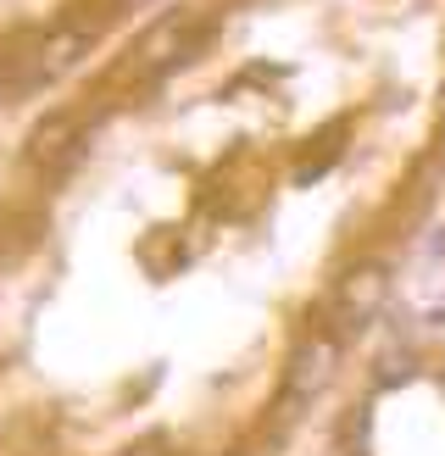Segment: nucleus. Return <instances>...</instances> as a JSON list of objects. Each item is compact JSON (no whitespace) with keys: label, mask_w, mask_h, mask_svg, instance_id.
I'll use <instances>...</instances> for the list:
<instances>
[{"label":"nucleus","mask_w":445,"mask_h":456,"mask_svg":"<svg viewBox=\"0 0 445 456\" xmlns=\"http://www.w3.org/2000/svg\"><path fill=\"white\" fill-rule=\"evenodd\" d=\"M378 301H384V267H362V273H351V279L340 284V317L345 323L373 317Z\"/></svg>","instance_id":"1"},{"label":"nucleus","mask_w":445,"mask_h":456,"mask_svg":"<svg viewBox=\"0 0 445 456\" xmlns=\"http://www.w3.org/2000/svg\"><path fill=\"white\" fill-rule=\"evenodd\" d=\"M328 362H334V346H328V339H312V346L295 356V373H289V401H295V395H306L312 384H323Z\"/></svg>","instance_id":"2"},{"label":"nucleus","mask_w":445,"mask_h":456,"mask_svg":"<svg viewBox=\"0 0 445 456\" xmlns=\"http://www.w3.org/2000/svg\"><path fill=\"white\" fill-rule=\"evenodd\" d=\"M78 51H89V34H84V28H73V34H56L51 45H44V56H51V73H61V67H73V61H78Z\"/></svg>","instance_id":"3"},{"label":"nucleus","mask_w":445,"mask_h":456,"mask_svg":"<svg viewBox=\"0 0 445 456\" xmlns=\"http://www.w3.org/2000/svg\"><path fill=\"white\" fill-rule=\"evenodd\" d=\"M12 89H17V78H6V73H0V101H6V95H12Z\"/></svg>","instance_id":"4"}]
</instances>
